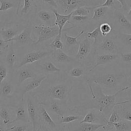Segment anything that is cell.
Masks as SVG:
<instances>
[{
  "label": "cell",
  "mask_w": 131,
  "mask_h": 131,
  "mask_svg": "<svg viewBox=\"0 0 131 131\" xmlns=\"http://www.w3.org/2000/svg\"><path fill=\"white\" fill-rule=\"evenodd\" d=\"M90 93L93 100V104L90 109L97 110L105 118L108 119L115 107L120 104L130 102L129 100L126 99L121 102H116L118 94L121 92V89L118 90L115 94L106 95L103 91L102 88L99 85H95V91L92 86L89 85Z\"/></svg>",
  "instance_id": "obj_1"
},
{
  "label": "cell",
  "mask_w": 131,
  "mask_h": 131,
  "mask_svg": "<svg viewBox=\"0 0 131 131\" xmlns=\"http://www.w3.org/2000/svg\"><path fill=\"white\" fill-rule=\"evenodd\" d=\"M131 74L125 73H101L93 74L90 78L87 79L89 85H99L101 88L114 89L123 87L122 85L128 79Z\"/></svg>",
  "instance_id": "obj_2"
},
{
  "label": "cell",
  "mask_w": 131,
  "mask_h": 131,
  "mask_svg": "<svg viewBox=\"0 0 131 131\" xmlns=\"http://www.w3.org/2000/svg\"><path fill=\"white\" fill-rule=\"evenodd\" d=\"M94 50L95 53L120 54L122 53L121 48L114 32L103 36L94 48Z\"/></svg>",
  "instance_id": "obj_3"
},
{
  "label": "cell",
  "mask_w": 131,
  "mask_h": 131,
  "mask_svg": "<svg viewBox=\"0 0 131 131\" xmlns=\"http://www.w3.org/2000/svg\"><path fill=\"white\" fill-rule=\"evenodd\" d=\"M63 14H69L81 7H94L101 4L103 0H55Z\"/></svg>",
  "instance_id": "obj_4"
},
{
  "label": "cell",
  "mask_w": 131,
  "mask_h": 131,
  "mask_svg": "<svg viewBox=\"0 0 131 131\" xmlns=\"http://www.w3.org/2000/svg\"><path fill=\"white\" fill-rule=\"evenodd\" d=\"M108 22L112 26L114 32L131 33V21L122 10L114 9Z\"/></svg>",
  "instance_id": "obj_5"
},
{
  "label": "cell",
  "mask_w": 131,
  "mask_h": 131,
  "mask_svg": "<svg viewBox=\"0 0 131 131\" xmlns=\"http://www.w3.org/2000/svg\"><path fill=\"white\" fill-rule=\"evenodd\" d=\"M33 29L36 30L38 39L32 45H38L43 41L56 36L59 34V28L57 26H50L46 24L35 25Z\"/></svg>",
  "instance_id": "obj_6"
},
{
  "label": "cell",
  "mask_w": 131,
  "mask_h": 131,
  "mask_svg": "<svg viewBox=\"0 0 131 131\" xmlns=\"http://www.w3.org/2000/svg\"><path fill=\"white\" fill-rule=\"evenodd\" d=\"M93 15L91 16V21L96 27L101 23L109 21L114 9L106 7H92Z\"/></svg>",
  "instance_id": "obj_7"
},
{
  "label": "cell",
  "mask_w": 131,
  "mask_h": 131,
  "mask_svg": "<svg viewBox=\"0 0 131 131\" xmlns=\"http://www.w3.org/2000/svg\"><path fill=\"white\" fill-rule=\"evenodd\" d=\"M94 40L88 38L85 35L84 38L79 41L78 50L76 55V59L78 61H80L88 57L92 50H94Z\"/></svg>",
  "instance_id": "obj_8"
},
{
  "label": "cell",
  "mask_w": 131,
  "mask_h": 131,
  "mask_svg": "<svg viewBox=\"0 0 131 131\" xmlns=\"http://www.w3.org/2000/svg\"><path fill=\"white\" fill-rule=\"evenodd\" d=\"M69 93L68 87L64 84H57L51 86L49 89V96L53 99L66 100Z\"/></svg>",
  "instance_id": "obj_9"
},
{
  "label": "cell",
  "mask_w": 131,
  "mask_h": 131,
  "mask_svg": "<svg viewBox=\"0 0 131 131\" xmlns=\"http://www.w3.org/2000/svg\"><path fill=\"white\" fill-rule=\"evenodd\" d=\"M95 61L93 68L89 71V73H91L94 70L99 66L106 65L114 61L116 62L119 57V54H103L95 53Z\"/></svg>",
  "instance_id": "obj_10"
},
{
  "label": "cell",
  "mask_w": 131,
  "mask_h": 131,
  "mask_svg": "<svg viewBox=\"0 0 131 131\" xmlns=\"http://www.w3.org/2000/svg\"><path fill=\"white\" fill-rule=\"evenodd\" d=\"M52 54L51 52L45 51H33L29 52L25 54L23 60L18 66V68H21L24 65L29 63H32L35 61L40 60L47 56Z\"/></svg>",
  "instance_id": "obj_11"
},
{
  "label": "cell",
  "mask_w": 131,
  "mask_h": 131,
  "mask_svg": "<svg viewBox=\"0 0 131 131\" xmlns=\"http://www.w3.org/2000/svg\"><path fill=\"white\" fill-rule=\"evenodd\" d=\"M32 29L29 27L25 28L19 34L16 35L12 39L8 40L7 42L15 41L16 43L19 45H32L35 41L32 38Z\"/></svg>",
  "instance_id": "obj_12"
},
{
  "label": "cell",
  "mask_w": 131,
  "mask_h": 131,
  "mask_svg": "<svg viewBox=\"0 0 131 131\" xmlns=\"http://www.w3.org/2000/svg\"><path fill=\"white\" fill-rule=\"evenodd\" d=\"M107 119L105 118L97 110L91 109L84 116L79 123H89L94 124H103L105 125Z\"/></svg>",
  "instance_id": "obj_13"
},
{
  "label": "cell",
  "mask_w": 131,
  "mask_h": 131,
  "mask_svg": "<svg viewBox=\"0 0 131 131\" xmlns=\"http://www.w3.org/2000/svg\"><path fill=\"white\" fill-rule=\"evenodd\" d=\"M26 103L27 114L32 122L33 131H36L41 127V125H39V117L37 114L36 107L30 98H28L27 99Z\"/></svg>",
  "instance_id": "obj_14"
},
{
  "label": "cell",
  "mask_w": 131,
  "mask_h": 131,
  "mask_svg": "<svg viewBox=\"0 0 131 131\" xmlns=\"http://www.w3.org/2000/svg\"><path fill=\"white\" fill-rule=\"evenodd\" d=\"M121 48L122 52L131 51V33L114 32Z\"/></svg>",
  "instance_id": "obj_15"
},
{
  "label": "cell",
  "mask_w": 131,
  "mask_h": 131,
  "mask_svg": "<svg viewBox=\"0 0 131 131\" xmlns=\"http://www.w3.org/2000/svg\"><path fill=\"white\" fill-rule=\"evenodd\" d=\"M51 11L55 15V19L54 23V26H57L59 28V33L61 34L62 29L64 25L68 22L72 15V12L69 14H61L58 13L56 9H52Z\"/></svg>",
  "instance_id": "obj_16"
},
{
  "label": "cell",
  "mask_w": 131,
  "mask_h": 131,
  "mask_svg": "<svg viewBox=\"0 0 131 131\" xmlns=\"http://www.w3.org/2000/svg\"><path fill=\"white\" fill-rule=\"evenodd\" d=\"M48 77L47 75H43L40 76L39 77H37L34 78L33 80L28 83L26 85L24 88L21 92V101L23 102L24 100V98L25 95L29 92H30L36 88H38L40 86L41 82L45 80Z\"/></svg>",
  "instance_id": "obj_17"
},
{
  "label": "cell",
  "mask_w": 131,
  "mask_h": 131,
  "mask_svg": "<svg viewBox=\"0 0 131 131\" xmlns=\"http://www.w3.org/2000/svg\"><path fill=\"white\" fill-rule=\"evenodd\" d=\"M51 55L53 60L57 62H72L76 61L75 59L65 53L61 49H57L53 51Z\"/></svg>",
  "instance_id": "obj_18"
},
{
  "label": "cell",
  "mask_w": 131,
  "mask_h": 131,
  "mask_svg": "<svg viewBox=\"0 0 131 131\" xmlns=\"http://www.w3.org/2000/svg\"><path fill=\"white\" fill-rule=\"evenodd\" d=\"M39 19L43 21L46 25L51 26L52 24L54 26V17L55 15L53 12L48 10L42 9L38 11L37 12Z\"/></svg>",
  "instance_id": "obj_19"
},
{
  "label": "cell",
  "mask_w": 131,
  "mask_h": 131,
  "mask_svg": "<svg viewBox=\"0 0 131 131\" xmlns=\"http://www.w3.org/2000/svg\"><path fill=\"white\" fill-rule=\"evenodd\" d=\"M103 124H94L89 123H79V125L72 131H97L104 127Z\"/></svg>",
  "instance_id": "obj_20"
},
{
  "label": "cell",
  "mask_w": 131,
  "mask_h": 131,
  "mask_svg": "<svg viewBox=\"0 0 131 131\" xmlns=\"http://www.w3.org/2000/svg\"><path fill=\"white\" fill-rule=\"evenodd\" d=\"M27 111L24 105H19L15 108L16 117L15 118L10 122V123H14L17 121H20L24 123H27L28 118L27 116Z\"/></svg>",
  "instance_id": "obj_21"
},
{
  "label": "cell",
  "mask_w": 131,
  "mask_h": 131,
  "mask_svg": "<svg viewBox=\"0 0 131 131\" xmlns=\"http://www.w3.org/2000/svg\"><path fill=\"white\" fill-rule=\"evenodd\" d=\"M126 104V103L117 105L115 108L121 119L131 122V108H128Z\"/></svg>",
  "instance_id": "obj_22"
},
{
  "label": "cell",
  "mask_w": 131,
  "mask_h": 131,
  "mask_svg": "<svg viewBox=\"0 0 131 131\" xmlns=\"http://www.w3.org/2000/svg\"><path fill=\"white\" fill-rule=\"evenodd\" d=\"M40 115L42 121L47 127L50 128H54L56 127V124L53 121L51 116L44 107L40 108Z\"/></svg>",
  "instance_id": "obj_23"
},
{
  "label": "cell",
  "mask_w": 131,
  "mask_h": 131,
  "mask_svg": "<svg viewBox=\"0 0 131 131\" xmlns=\"http://www.w3.org/2000/svg\"><path fill=\"white\" fill-rule=\"evenodd\" d=\"M18 29H13L12 28L4 29L0 28V35L2 36L3 39L7 41L17 35ZM8 43V42H7Z\"/></svg>",
  "instance_id": "obj_24"
},
{
  "label": "cell",
  "mask_w": 131,
  "mask_h": 131,
  "mask_svg": "<svg viewBox=\"0 0 131 131\" xmlns=\"http://www.w3.org/2000/svg\"><path fill=\"white\" fill-rule=\"evenodd\" d=\"M84 34L88 38L94 39V48L97 45L98 42L101 39V38L103 36L101 34L99 26H96L92 31L89 32L87 33H84Z\"/></svg>",
  "instance_id": "obj_25"
},
{
  "label": "cell",
  "mask_w": 131,
  "mask_h": 131,
  "mask_svg": "<svg viewBox=\"0 0 131 131\" xmlns=\"http://www.w3.org/2000/svg\"><path fill=\"white\" fill-rule=\"evenodd\" d=\"M115 131H131V122L121 119L114 124Z\"/></svg>",
  "instance_id": "obj_26"
},
{
  "label": "cell",
  "mask_w": 131,
  "mask_h": 131,
  "mask_svg": "<svg viewBox=\"0 0 131 131\" xmlns=\"http://www.w3.org/2000/svg\"><path fill=\"white\" fill-rule=\"evenodd\" d=\"M116 63L121 66H131V51L120 53Z\"/></svg>",
  "instance_id": "obj_27"
},
{
  "label": "cell",
  "mask_w": 131,
  "mask_h": 131,
  "mask_svg": "<svg viewBox=\"0 0 131 131\" xmlns=\"http://www.w3.org/2000/svg\"><path fill=\"white\" fill-rule=\"evenodd\" d=\"M16 53L13 47L11 46L9 48V51L6 54V58H5L6 62L9 69H12L13 68L14 63L16 61Z\"/></svg>",
  "instance_id": "obj_28"
},
{
  "label": "cell",
  "mask_w": 131,
  "mask_h": 131,
  "mask_svg": "<svg viewBox=\"0 0 131 131\" xmlns=\"http://www.w3.org/2000/svg\"><path fill=\"white\" fill-rule=\"evenodd\" d=\"M34 75L31 71L27 69H21L18 73V84L20 85L25 80L34 77Z\"/></svg>",
  "instance_id": "obj_29"
},
{
  "label": "cell",
  "mask_w": 131,
  "mask_h": 131,
  "mask_svg": "<svg viewBox=\"0 0 131 131\" xmlns=\"http://www.w3.org/2000/svg\"><path fill=\"white\" fill-rule=\"evenodd\" d=\"M84 33H85V32H84V30H82L80 31L79 34L75 37L69 36L66 33H64V38L66 43L68 46H69L78 45L79 42H78L77 41V39L79 37L83 35L84 34Z\"/></svg>",
  "instance_id": "obj_30"
},
{
  "label": "cell",
  "mask_w": 131,
  "mask_h": 131,
  "mask_svg": "<svg viewBox=\"0 0 131 131\" xmlns=\"http://www.w3.org/2000/svg\"><path fill=\"white\" fill-rule=\"evenodd\" d=\"M61 34L59 33L55 37L53 40L49 44V47L51 48L53 51H56L57 49L62 50L63 49L64 46L61 40Z\"/></svg>",
  "instance_id": "obj_31"
},
{
  "label": "cell",
  "mask_w": 131,
  "mask_h": 131,
  "mask_svg": "<svg viewBox=\"0 0 131 131\" xmlns=\"http://www.w3.org/2000/svg\"><path fill=\"white\" fill-rule=\"evenodd\" d=\"M92 7H81L76 9L72 12V15L90 16L91 15Z\"/></svg>",
  "instance_id": "obj_32"
},
{
  "label": "cell",
  "mask_w": 131,
  "mask_h": 131,
  "mask_svg": "<svg viewBox=\"0 0 131 131\" xmlns=\"http://www.w3.org/2000/svg\"><path fill=\"white\" fill-rule=\"evenodd\" d=\"M99 29L102 36H106L114 32L113 28L110 22L106 21L101 23L99 25Z\"/></svg>",
  "instance_id": "obj_33"
},
{
  "label": "cell",
  "mask_w": 131,
  "mask_h": 131,
  "mask_svg": "<svg viewBox=\"0 0 131 131\" xmlns=\"http://www.w3.org/2000/svg\"><path fill=\"white\" fill-rule=\"evenodd\" d=\"M71 20L77 25H84L91 21V16L72 15Z\"/></svg>",
  "instance_id": "obj_34"
},
{
  "label": "cell",
  "mask_w": 131,
  "mask_h": 131,
  "mask_svg": "<svg viewBox=\"0 0 131 131\" xmlns=\"http://www.w3.org/2000/svg\"><path fill=\"white\" fill-rule=\"evenodd\" d=\"M41 69L46 72L53 73L60 71V69L56 67L51 61H47L41 65Z\"/></svg>",
  "instance_id": "obj_35"
},
{
  "label": "cell",
  "mask_w": 131,
  "mask_h": 131,
  "mask_svg": "<svg viewBox=\"0 0 131 131\" xmlns=\"http://www.w3.org/2000/svg\"><path fill=\"white\" fill-rule=\"evenodd\" d=\"M50 108L52 112L61 117H63L64 115V112L62 109L61 105L56 101H53L51 103Z\"/></svg>",
  "instance_id": "obj_36"
},
{
  "label": "cell",
  "mask_w": 131,
  "mask_h": 131,
  "mask_svg": "<svg viewBox=\"0 0 131 131\" xmlns=\"http://www.w3.org/2000/svg\"><path fill=\"white\" fill-rule=\"evenodd\" d=\"M85 73L84 68L77 67L73 68L69 72V75L73 77H80L82 76Z\"/></svg>",
  "instance_id": "obj_37"
},
{
  "label": "cell",
  "mask_w": 131,
  "mask_h": 131,
  "mask_svg": "<svg viewBox=\"0 0 131 131\" xmlns=\"http://www.w3.org/2000/svg\"><path fill=\"white\" fill-rule=\"evenodd\" d=\"M0 91L3 95L8 96L10 95L13 92V86L9 83H5L2 85Z\"/></svg>",
  "instance_id": "obj_38"
},
{
  "label": "cell",
  "mask_w": 131,
  "mask_h": 131,
  "mask_svg": "<svg viewBox=\"0 0 131 131\" xmlns=\"http://www.w3.org/2000/svg\"><path fill=\"white\" fill-rule=\"evenodd\" d=\"M24 6L20 11V13L23 15L27 13L31 8L35 6L33 0H24Z\"/></svg>",
  "instance_id": "obj_39"
},
{
  "label": "cell",
  "mask_w": 131,
  "mask_h": 131,
  "mask_svg": "<svg viewBox=\"0 0 131 131\" xmlns=\"http://www.w3.org/2000/svg\"><path fill=\"white\" fill-rule=\"evenodd\" d=\"M0 117L3 120V124L4 125H8L10 124L11 120L9 118V114L6 108L3 107L1 109L0 111Z\"/></svg>",
  "instance_id": "obj_40"
},
{
  "label": "cell",
  "mask_w": 131,
  "mask_h": 131,
  "mask_svg": "<svg viewBox=\"0 0 131 131\" xmlns=\"http://www.w3.org/2000/svg\"><path fill=\"white\" fill-rule=\"evenodd\" d=\"M118 4L120 5L116 0H105V1L102 4L97 5L95 7H106L113 9H117L119 8V7H117Z\"/></svg>",
  "instance_id": "obj_41"
},
{
  "label": "cell",
  "mask_w": 131,
  "mask_h": 131,
  "mask_svg": "<svg viewBox=\"0 0 131 131\" xmlns=\"http://www.w3.org/2000/svg\"><path fill=\"white\" fill-rule=\"evenodd\" d=\"M0 12L5 11L13 7V4L8 0H0Z\"/></svg>",
  "instance_id": "obj_42"
},
{
  "label": "cell",
  "mask_w": 131,
  "mask_h": 131,
  "mask_svg": "<svg viewBox=\"0 0 131 131\" xmlns=\"http://www.w3.org/2000/svg\"><path fill=\"white\" fill-rule=\"evenodd\" d=\"M122 91L121 88V92L118 94V96H124L127 98V100H129L131 102V85L126 87H122Z\"/></svg>",
  "instance_id": "obj_43"
},
{
  "label": "cell",
  "mask_w": 131,
  "mask_h": 131,
  "mask_svg": "<svg viewBox=\"0 0 131 131\" xmlns=\"http://www.w3.org/2000/svg\"><path fill=\"white\" fill-rule=\"evenodd\" d=\"M81 118V116L78 115H69L64 117H62L60 121V123H70L79 120Z\"/></svg>",
  "instance_id": "obj_44"
},
{
  "label": "cell",
  "mask_w": 131,
  "mask_h": 131,
  "mask_svg": "<svg viewBox=\"0 0 131 131\" xmlns=\"http://www.w3.org/2000/svg\"><path fill=\"white\" fill-rule=\"evenodd\" d=\"M39 3L45 5L48 7L52 8V9H57L58 6L55 0H37Z\"/></svg>",
  "instance_id": "obj_45"
},
{
  "label": "cell",
  "mask_w": 131,
  "mask_h": 131,
  "mask_svg": "<svg viewBox=\"0 0 131 131\" xmlns=\"http://www.w3.org/2000/svg\"><path fill=\"white\" fill-rule=\"evenodd\" d=\"M7 69L4 64H0V85L3 81L7 77Z\"/></svg>",
  "instance_id": "obj_46"
},
{
  "label": "cell",
  "mask_w": 131,
  "mask_h": 131,
  "mask_svg": "<svg viewBox=\"0 0 131 131\" xmlns=\"http://www.w3.org/2000/svg\"><path fill=\"white\" fill-rule=\"evenodd\" d=\"M116 1H117L120 4V6L119 8V9L122 10L124 12H127L129 8L126 0H116Z\"/></svg>",
  "instance_id": "obj_47"
},
{
  "label": "cell",
  "mask_w": 131,
  "mask_h": 131,
  "mask_svg": "<svg viewBox=\"0 0 131 131\" xmlns=\"http://www.w3.org/2000/svg\"><path fill=\"white\" fill-rule=\"evenodd\" d=\"M26 129V126H13L6 129L7 131H25Z\"/></svg>",
  "instance_id": "obj_48"
},
{
  "label": "cell",
  "mask_w": 131,
  "mask_h": 131,
  "mask_svg": "<svg viewBox=\"0 0 131 131\" xmlns=\"http://www.w3.org/2000/svg\"><path fill=\"white\" fill-rule=\"evenodd\" d=\"M8 47V43L5 40L0 38V51L6 49Z\"/></svg>",
  "instance_id": "obj_49"
},
{
  "label": "cell",
  "mask_w": 131,
  "mask_h": 131,
  "mask_svg": "<svg viewBox=\"0 0 131 131\" xmlns=\"http://www.w3.org/2000/svg\"><path fill=\"white\" fill-rule=\"evenodd\" d=\"M127 17L129 19V20L131 21V6L128 9L127 11Z\"/></svg>",
  "instance_id": "obj_50"
},
{
  "label": "cell",
  "mask_w": 131,
  "mask_h": 131,
  "mask_svg": "<svg viewBox=\"0 0 131 131\" xmlns=\"http://www.w3.org/2000/svg\"><path fill=\"white\" fill-rule=\"evenodd\" d=\"M21 0H18V4H17V10H16V14H17L19 12V10L20 9V4H21Z\"/></svg>",
  "instance_id": "obj_51"
},
{
  "label": "cell",
  "mask_w": 131,
  "mask_h": 131,
  "mask_svg": "<svg viewBox=\"0 0 131 131\" xmlns=\"http://www.w3.org/2000/svg\"><path fill=\"white\" fill-rule=\"evenodd\" d=\"M2 124L0 123V131H7L6 129L5 128Z\"/></svg>",
  "instance_id": "obj_52"
},
{
  "label": "cell",
  "mask_w": 131,
  "mask_h": 131,
  "mask_svg": "<svg viewBox=\"0 0 131 131\" xmlns=\"http://www.w3.org/2000/svg\"><path fill=\"white\" fill-rule=\"evenodd\" d=\"M43 128V129H44V131H51V130L49 129V127H47V126H46V125H44Z\"/></svg>",
  "instance_id": "obj_53"
},
{
  "label": "cell",
  "mask_w": 131,
  "mask_h": 131,
  "mask_svg": "<svg viewBox=\"0 0 131 131\" xmlns=\"http://www.w3.org/2000/svg\"><path fill=\"white\" fill-rule=\"evenodd\" d=\"M40 128H41V127H40V128H38V129H37V130H36V131H40Z\"/></svg>",
  "instance_id": "obj_54"
},
{
  "label": "cell",
  "mask_w": 131,
  "mask_h": 131,
  "mask_svg": "<svg viewBox=\"0 0 131 131\" xmlns=\"http://www.w3.org/2000/svg\"><path fill=\"white\" fill-rule=\"evenodd\" d=\"M2 53V51H0V53Z\"/></svg>",
  "instance_id": "obj_55"
},
{
  "label": "cell",
  "mask_w": 131,
  "mask_h": 131,
  "mask_svg": "<svg viewBox=\"0 0 131 131\" xmlns=\"http://www.w3.org/2000/svg\"><path fill=\"white\" fill-rule=\"evenodd\" d=\"M97 130V131H100V130Z\"/></svg>",
  "instance_id": "obj_56"
},
{
  "label": "cell",
  "mask_w": 131,
  "mask_h": 131,
  "mask_svg": "<svg viewBox=\"0 0 131 131\" xmlns=\"http://www.w3.org/2000/svg\"><path fill=\"white\" fill-rule=\"evenodd\" d=\"M0 54H1V53H0Z\"/></svg>",
  "instance_id": "obj_57"
}]
</instances>
